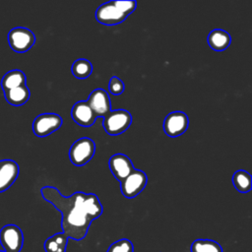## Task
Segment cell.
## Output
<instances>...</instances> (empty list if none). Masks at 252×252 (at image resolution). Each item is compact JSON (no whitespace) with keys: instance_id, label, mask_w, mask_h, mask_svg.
Wrapping results in <instances>:
<instances>
[{"instance_id":"obj_1","label":"cell","mask_w":252,"mask_h":252,"mask_svg":"<svg viewBox=\"0 0 252 252\" xmlns=\"http://www.w3.org/2000/svg\"><path fill=\"white\" fill-rule=\"evenodd\" d=\"M40 193L45 201L51 203L61 213L62 233L76 241L85 238L92 221L99 218L103 212L95 194L75 192L65 197L53 186L42 187Z\"/></svg>"},{"instance_id":"obj_2","label":"cell","mask_w":252,"mask_h":252,"mask_svg":"<svg viewBox=\"0 0 252 252\" xmlns=\"http://www.w3.org/2000/svg\"><path fill=\"white\" fill-rule=\"evenodd\" d=\"M137 7L136 1H110L101 4L95 12V19L104 26H115L122 23Z\"/></svg>"},{"instance_id":"obj_3","label":"cell","mask_w":252,"mask_h":252,"mask_svg":"<svg viewBox=\"0 0 252 252\" xmlns=\"http://www.w3.org/2000/svg\"><path fill=\"white\" fill-rule=\"evenodd\" d=\"M132 123V115L126 109L110 110L103 117V128L110 136L120 135L125 132Z\"/></svg>"},{"instance_id":"obj_4","label":"cell","mask_w":252,"mask_h":252,"mask_svg":"<svg viewBox=\"0 0 252 252\" xmlns=\"http://www.w3.org/2000/svg\"><path fill=\"white\" fill-rule=\"evenodd\" d=\"M94 153V142L88 137H84L73 143L69 150V158L74 165L83 166L92 159Z\"/></svg>"},{"instance_id":"obj_5","label":"cell","mask_w":252,"mask_h":252,"mask_svg":"<svg viewBox=\"0 0 252 252\" xmlns=\"http://www.w3.org/2000/svg\"><path fill=\"white\" fill-rule=\"evenodd\" d=\"M8 42L12 50L23 53L32 47L35 42V35L27 28L16 27L9 32Z\"/></svg>"},{"instance_id":"obj_6","label":"cell","mask_w":252,"mask_h":252,"mask_svg":"<svg viewBox=\"0 0 252 252\" xmlns=\"http://www.w3.org/2000/svg\"><path fill=\"white\" fill-rule=\"evenodd\" d=\"M147 182V174L143 170L134 168L127 177L120 181L121 193L125 198L132 199L145 189Z\"/></svg>"},{"instance_id":"obj_7","label":"cell","mask_w":252,"mask_h":252,"mask_svg":"<svg viewBox=\"0 0 252 252\" xmlns=\"http://www.w3.org/2000/svg\"><path fill=\"white\" fill-rule=\"evenodd\" d=\"M0 243L5 252H20L24 244L22 229L16 224H6L0 229Z\"/></svg>"},{"instance_id":"obj_8","label":"cell","mask_w":252,"mask_h":252,"mask_svg":"<svg viewBox=\"0 0 252 252\" xmlns=\"http://www.w3.org/2000/svg\"><path fill=\"white\" fill-rule=\"evenodd\" d=\"M62 125V118L56 113H42L32 122V131L37 137H46L58 130Z\"/></svg>"},{"instance_id":"obj_9","label":"cell","mask_w":252,"mask_h":252,"mask_svg":"<svg viewBox=\"0 0 252 252\" xmlns=\"http://www.w3.org/2000/svg\"><path fill=\"white\" fill-rule=\"evenodd\" d=\"M189 125V118L182 111H173L166 115L163 120L162 128L164 133L171 138L178 137L185 133Z\"/></svg>"},{"instance_id":"obj_10","label":"cell","mask_w":252,"mask_h":252,"mask_svg":"<svg viewBox=\"0 0 252 252\" xmlns=\"http://www.w3.org/2000/svg\"><path fill=\"white\" fill-rule=\"evenodd\" d=\"M96 117L105 116L111 110V102L108 94L102 89L94 90L87 100Z\"/></svg>"},{"instance_id":"obj_11","label":"cell","mask_w":252,"mask_h":252,"mask_svg":"<svg viewBox=\"0 0 252 252\" xmlns=\"http://www.w3.org/2000/svg\"><path fill=\"white\" fill-rule=\"evenodd\" d=\"M108 167L113 176L121 181L127 177L134 169L131 159L123 154H115L108 159Z\"/></svg>"},{"instance_id":"obj_12","label":"cell","mask_w":252,"mask_h":252,"mask_svg":"<svg viewBox=\"0 0 252 252\" xmlns=\"http://www.w3.org/2000/svg\"><path fill=\"white\" fill-rule=\"evenodd\" d=\"M71 116L73 120L82 127H91L97 118L87 100L77 101L72 107Z\"/></svg>"},{"instance_id":"obj_13","label":"cell","mask_w":252,"mask_h":252,"mask_svg":"<svg viewBox=\"0 0 252 252\" xmlns=\"http://www.w3.org/2000/svg\"><path fill=\"white\" fill-rule=\"evenodd\" d=\"M19 165L13 159L0 160V193L8 190L19 175Z\"/></svg>"},{"instance_id":"obj_14","label":"cell","mask_w":252,"mask_h":252,"mask_svg":"<svg viewBox=\"0 0 252 252\" xmlns=\"http://www.w3.org/2000/svg\"><path fill=\"white\" fill-rule=\"evenodd\" d=\"M231 42L229 33L223 30L216 29L213 30L208 35V44L215 51L225 50Z\"/></svg>"},{"instance_id":"obj_15","label":"cell","mask_w":252,"mask_h":252,"mask_svg":"<svg viewBox=\"0 0 252 252\" xmlns=\"http://www.w3.org/2000/svg\"><path fill=\"white\" fill-rule=\"evenodd\" d=\"M30 95H31V93L27 85L17 87L4 92V96L7 102L14 106H20L25 104L29 100Z\"/></svg>"},{"instance_id":"obj_16","label":"cell","mask_w":252,"mask_h":252,"mask_svg":"<svg viewBox=\"0 0 252 252\" xmlns=\"http://www.w3.org/2000/svg\"><path fill=\"white\" fill-rule=\"evenodd\" d=\"M26 81L27 78L23 71L18 69L11 70L3 76L1 80V88L3 92H5L17 87L26 86Z\"/></svg>"},{"instance_id":"obj_17","label":"cell","mask_w":252,"mask_h":252,"mask_svg":"<svg viewBox=\"0 0 252 252\" xmlns=\"http://www.w3.org/2000/svg\"><path fill=\"white\" fill-rule=\"evenodd\" d=\"M68 238L62 233H55L44 242L45 252H66Z\"/></svg>"},{"instance_id":"obj_18","label":"cell","mask_w":252,"mask_h":252,"mask_svg":"<svg viewBox=\"0 0 252 252\" xmlns=\"http://www.w3.org/2000/svg\"><path fill=\"white\" fill-rule=\"evenodd\" d=\"M232 183L235 189L241 193H247L252 187V178L246 170H237L232 176Z\"/></svg>"},{"instance_id":"obj_19","label":"cell","mask_w":252,"mask_h":252,"mask_svg":"<svg viewBox=\"0 0 252 252\" xmlns=\"http://www.w3.org/2000/svg\"><path fill=\"white\" fill-rule=\"evenodd\" d=\"M93 72V65L92 63L84 58H80L74 61L72 65V74L75 78L84 80L90 77Z\"/></svg>"},{"instance_id":"obj_20","label":"cell","mask_w":252,"mask_h":252,"mask_svg":"<svg viewBox=\"0 0 252 252\" xmlns=\"http://www.w3.org/2000/svg\"><path fill=\"white\" fill-rule=\"evenodd\" d=\"M190 250L191 252H222L220 244L212 239H196Z\"/></svg>"},{"instance_id":"obj_21","label":"cell","mask_w":252,"mask_h":252,"mask_svg":"<svg viewBox=\"0 0 252 252\" xmlns=\"http://www.w3.org/2000/svg\"><path fill=\"white\" fill-rule=\"evenodd\" d=\"M133 244L127 238H122L113 242L106 252H133Z\"/></svg>"},{"instance_id":"obj_22","label":"cell","mask_w":252,"mask_h":252,"mask_svg":"<svg viewBox=\"0 0 252 252\" xmlns=\"http://www.w3.org/2000/svg\"><path fill=\"white\" fill-rule=\"evenodd\" d=\"M124 83L121 79H119L116 76H113L110 78L108 82V90L111 94L113 95H119L124 92Z\"/></svg>"},{"instance_id":"obj_23","label":"cell","mask_w":252,"mask_h":252,"mask_svg":"<svg viewBox=\"0 0 252 252\" xmlns=\"http://www.w3.org/2000/svg\"><path fill=\"white\" fill-rule=\"evenodd\" d=\"M0 252H5V251L4 250H0Z\"/></svg>"}]
</instances>
